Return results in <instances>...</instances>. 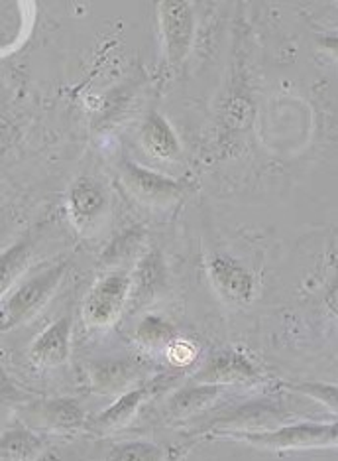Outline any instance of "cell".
Here are the masks:
<instances>
[{
    "mask_svg": "<svg viewBox=\"0 0 338 461\" xmlns=\"http://www.w3.org/2000/svg\"><path fill=\"white\" fill-rule=\"evenodd\" d=\"M63 272H66V265L61 263L58 267L44 270L41 275L20 286L16 294L3 306V330L14 328L16 323L24 321L31 313L38 312V308L51 296V292L59 285Z\"/></svg>",
    "mask_w": 338,
    "mask_h": 461,
    "instance_id": "cell-1",
    "label": "cell"
},
{
    "mask_svg": "<svg viewBox=\"0 0 338 461\" xmlns=\"http://www.w3.org/2000/svg\"><path fill=\"white\" fill-rule=\"evenodd\" d=\"M129 288L130 278L122 270L99 280L84 300V321L93 328H104L112 323L122 312Z\"/></svg>",
    "mask_w": 338,
    "mask_h": 461,
    "instance_id": "cell-2",
    "label": "cell"
},
{
    "mask_svg": "<svg viewBox=\"0 0 338 461\" xmlns=\"http://www.w3.org/2000/svg\"><path fill=\"white\" fill-rule=\"evenodd\" d=\"M160 24L167 58L172 64H179L185 59L193 40L191 6L182 0H165L160 5Z\"/></svg>",
    "mask_w": 338,
    "mask_h": 461,
    "instance_id": "cell-3",
    "label": "cell"
},
{
    "mask_svg": "<svg viewBox=\"0 0 338 461\" xmlns=\"http://www.w3.org/2000/svg\"><path fill=\"white\" fill-rule=\"evenodd\" d=\"M250 439L256 444L273 446V447H303V446L338 444V424L295 426V428L280 429V432H273V434L250 436Z\"/></svg>",
    "mask_w": 338,
    "mask_h": 461,
    "instance_id": "cell-4",
    "label": "cell"
},
{
    "mask_svg": "<svg viewBox=\"0 0 338 461\" xmlns=\"http://www.w3.org/2000/svg\"><path fill=\"white\" fill-rule=\"evenodd\" d=\"M122 177L126 185H129V190L147 203L167 202V199H172L179 194L177 182L169 180V177H164L156 172L146 170L142 166L126 164Z\"/></svg>",
    "mask_w": 338,
    "mask_h": 461,
    "instance_id": "cell-5",
    "label": "cell"
},
{
    "mask_svg": "<svg viewBox=\"0 0 338 461\" xmlns=\"http://www.w3.org/2000/svg\"><path fill=\"white\" fill-rule=\"evenodd\" d=\"M69 335L71 323L67 318H61L59 321L51 323V326L36 339L34 348H31V359L38 365L46 366L61 365L69 355Z\"/></svg>",
    "mask_w": 338,
    "mask_h": 461,
    "instance_id": "cell-6",
    "label": "cell"
},
{
    "mask_svg": "<svg viewBox=\"0 0 338 461\" xmlns=\"http://www.w3.org/2000/svg\"><path fill=\"white\" fill-rule=\"evenodd\" d=\"M210 275L218 288L236 300H248L252 294V278L248 272L235 260L227 257H217L210 263Z\"/></svg>",
    "mask_w": 338,
    "mask_h": 461,
    "instance_id": "cell-7",
    "label": "cell"
},
{
    "mask_svg": "<svg viewBox=\"0 0 338 461\" xmlns=\"http://www.w3.org/2000/svg\"><path fill=\"white\" fill-rule=\"evenodd\" d=\"M142 142L146 150L150 152L156 158H173L179 152V142L177 136L173 134L172 127L165 122L164 117L157 113H150L142 127Z\"/></svg>",
    "mask_w": 338,
    "mask_h": 461,
    "instance_id": "cell-8",
    "label": "cell"
},
{
    "mask_svg": "<svg viewBox=\"0 0 338 461\" xmlns=\"http://www.w3.org/2000/svg\"><path fill=\"white\" fill-rule=\"evenodd\" d=\"M71 207L79 219H93L104 207V194L97 184L81 177L71 187Z\"/></svg>",
    "mask_w": 338,
    "mask_h": 461,
    "instance_id": "cell-9",
    "label": "cell"
},
{
    "mask_svg": "<svg viewBox=\"0 0 338 461\" xmlns=\"http://www.w3.org/2000/svg\"><path fill=\"white\" fill-rule=\"evenodd\" d=\"M245 376L250 375V366L246 361H242L238 355H220V357L210 361L205 369L203 381H218V379H230V376Z\"/></svg>",
    "mask_w": 338,
    "mask_h": 461,
    "instance_id": "cell-10",
    "label": "cell"
},
{
    "mask_svg": "<svg viewBox=\"0 0 338 461\" xmlns=\"http://www.w3.org/2000/svg\"><path fill=\"white\" fill-rule=\"evenodd\" d=\"M142 394H144L142 391L124 394L119 402L112 404L107 412H102L97 418L99 426L109 428V426H120V424H124L134 414L136 408H138V404L142 401Z\"/></svg>",
    "mask_w": 338,
    "mask_h": 461,
    "instance_id": "cell-11",
    "label": "cell"
},
{
    "mask_svg": "<svg viewBox=\"0 0 338 461\" xmlns=\"http://www.w3.org/2000/svg\"><path fill=\"white\" fill-rule=\"evenodd\" d=\"M48 422L54 426H77L83 418L77 402H49L44 411Z\"/></svg>",
    "mask_w": 338,
    "mask_h": 461,
    "instance_id": "cell-12",
    "label": "cell"
},
{
    "mask_svg": "<svg viewBox=\"0 0 338 461\" xmlns=\"http://www.w3.org/2000/svg\"><path fill=\"white\" fill-rule=\"evenodd\" d=\"M34 449H36V439L24 432L6 434L3 439V452H4L3 456L4 457H8V456L16 457V459L30 457Z\"/></svg>",
    "mask_w": 338,
    "mask_h": 461,
    "instance_id": "cell-13",
    "label": "cell"
},
{
    "mask_svg": "<svg viewBox=\"0 0 338 461\" xmlns=\"http://www.w3.org/2000/svg\"><path fill=\"white\" fill-rule=\"evenodd\" d=\"M172 338H173V328L160 318H146L140 323L138 339H142L144 343H162Z\"/></svg>",
    "mask_w": 338,
    "mask_h": 461,
    "instance_id": "cell-14",
    "label": "cell"
},
{
    "mask_svg": "<svg viewBox=\"0 0 338 461\" xmlns=\"http://www.w3.org/2000/svg\"><path fill=\"white\" fill-rule=\"evenodd\" d=\"M112 459H160L162 454L160 449L150 444H142V442H132V444H124L120 447H116L111 454Z\"/></svg>",
    "mask_w": 338,
    "mask_h": 461,
    "instance_id": "cell-15",
    "label": "cell"
},
{
    "mask_svg": "<svg viewBox=\"0 0 338 461\" xmlns=\"http://www.w3.org/2000/svg\"><path fill=\"white\" fill-rule=\"evenodd\" d=\"M301 391L315 396V398H319L321 402H325L326 406H331L333 411H338V389H334V386L305 384V386H301Z\"/></svg>",
    "mask_w": 338,
    "mask_h": 461,
    "instance_id": "cell-16",
    "label": "cell"
},
{
    "mask_svg": "<svg viewBox=\"0 0 338 461\" xmlns=\"http://www.w3.org/2000/svg\"><path fill=\"white\" fill-rule=\"evenodd\" d=\"M213 394H217V391H209V389H195V391H189V393H182L179 394L173 404L182 406L183 411H187V408H193L197 404H205L209 398H213Z\"/></svg>",
    "mask_w": 338,
    "mask_h": 461,
    "instance_id": "cell-17",
    "label": "cell"
},
{
    "mask_svg": "<svg viewBox=\"0 0 338 461\" xmlns=\"http://www.w3.org/2000/svg\"><path fill=\"white\" fill-rule=\"evenodd\" d=\"M195 359V348L187 341H177L169 348V361L175 365H187Z\"/></svg>",
    "mask_w": 338,
    "mask_h": 461,
    "instance_id": "cell-18",
    "label": "cell"
},
{
    "mask_svg": "<svg viewBox=\"0 0 338 461\" xmlns=\"http://www.w3.org/2000/svg\"><path fill=\"white\" fill-rule=\"evenodd\" d=\"M321 44L325 50H329L331 54H334L338 58V38H325V40H321Z\"/></svg>",
    "mask_w": 338,
    "mask_h": 461,
    "instance_id": "cell-19",
    "label": "cell"
}]
</instances>
